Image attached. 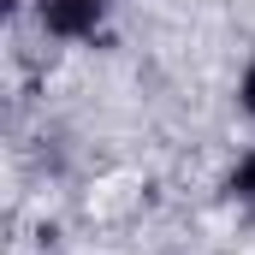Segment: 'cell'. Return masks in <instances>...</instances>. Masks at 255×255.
Segmentation results:
<instances>
[{
    "mask_svg": "<svg viewBox=\"0 0 255 255\" xmlns=\"http://www.w3.org/2000/svg\"><path fill=\"white\" fill-rule=\"evenodd\" d=\"M232 190L244 196V208H250V214H255V154H250V160H244V166H238V178H232Z\"/></svg>",
    "mask_w": 255,
    "mask_h": 255,
    "instance_id": "obj_2",
    "label": "cell"
},
{
    "mask_svg": "<svg viewBox=\"0 0 255 255\" xmlns=\"http://www.w3.org/2000/svg\"><path fill=\"white\" fill-rule=\"evenodd\" d=\"M244 107L255 113V65H250V77H244Z\"/></svg>",
    "mask_w": 255,
    "mask_h": 255,
    "instance_id": "obj_3",
    "label": "cell"
},
{
    "mask_svg": "<svg viewBox=\"0 0 255 255\" xmlns=\"http://www.w3.org/2000/svg\"><path fill=\"white\" fill-rule=\"evenodd\" d=\"M36 6H42L48 30H60V36H89V30L101 24V6H107V0H36Z\"/></svg>",
    "mask_w": 255,
    "mask_h": 255,
    "instance_id": "obj_1",
    "label": "cell"
}]
</instances>
